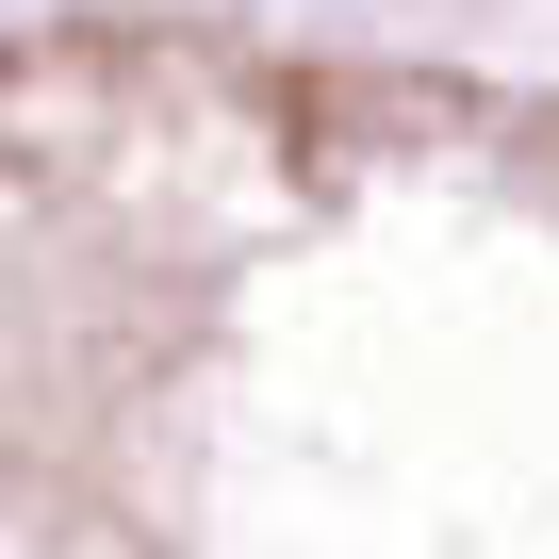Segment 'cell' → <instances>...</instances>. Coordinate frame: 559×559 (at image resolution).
Wrapping results in <instances>:
<instances>
[{
  "mask_svg": "<svg viewBox=\"0 0 559 559\" xmlns=\"http://www.w3.org/2000/svg\"><path fill=\"white\" fill-rule=\"evenodd\" d=\"M0 559H559V83L0 34Z\"/></svg>",
  "mask_w": 559,
  "mask_h": 559,
  "instance_id": "obj_1",
  "label": "cell"
}]
</instances>
